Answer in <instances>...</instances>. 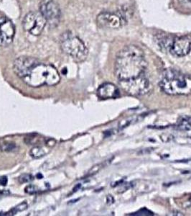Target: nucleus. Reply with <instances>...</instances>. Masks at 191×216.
Returning <instances> with one entry per match:
<instances>
[{"label": "nucleus", "mask_w": 191, "mask_h": 216, "mask_svg": "<svg viewBox=\"0 0 191 216\" xmlns=\"http://www.w3.org/2000/svg\"><path fill=\"white\" fill-rule=\"evenodd\" d=\"M178 128L181 130H189L191 129V117L183 116L180 118Z\"/></svg>", "instance_id": "ddd939ff"}, {"label": "nucleus", "mask_w": 191, "mask_h": 216, "mask_svg": "<svg viewBox=\"0 0 191 216\" xmlns=\"http://www.w3.org/2000/svg\"><path fill=\"white\" fill-rule=\"evenodd\" d=\"M169 51L175 56L183 57L191 51V37L183 35L173 40Z\"/></svg>", "instance_id": "1a4fd4ad"}, {"label": "nucleus", "mask_w": 191, "mask_h": 216, "mask_svg": "<svg viewBox=\"0 0 191 216\" xmlns=\"http://www.w3.org/2000/svg\"><path fill=\"white\" fill-rule=\"evenodd\" d=\"M47 22L40 12H30L23 20V28L31 35H40L43 31Z\"/></svg>", "instance_id": "423d86ee"}, {"label": "nucleus", "mask_w": 191, "mask_h": 216, "mask_svg": "<svg viewBox=\"0 0 191 216\" xmlns=\"http://www.w3.org/2000/svg\"><path fill=\"white\" fill-rule=\"evenodd\" d=\"M13 69L16 74L31 87L54 86L60 80L58 71L54 66L41 63L35 58H18L14 62Z\"/></svg>", "instance_id": "f257e3e1"}, {"label": "nucleus", "mask_w": 191, "mask_h": 216, "mask_svg": "<svg viewBox=\"0 0 191 216\" xmlns=\"http://www.w3.org/2000/svg\"><path fill=\"white\" fill-rule=\"evenodd\" d=\"M40 12L51 26H55L59 23L61 16L60 7L53 0H42L40 4Z\"/></svg>", "instance_id": "0eeeda50"}, {"label": "nucleus", "mask_w": 191, "mask_h": 216, "mask_svg": "<svg viewBox=\"0 0 191 216\" xmlns=\"http://www.w3.org/2000/svg\"><path fill=\"white\" fill-rule=\"evenodd\" d=\"M15 33V26L12 21L0 16V46L5 47L11 44Z\"/></svg>", "instance_id": "6e6552de"}, {"label": "nucleus", "mask_w": 191, "mask_h": 216, "mask_svg": "<svg viewBox=\"0 0 191 216\" xmlns=\"http://www.w3.org/2000/svg\"><path fill=\"white\" fill-rule=\"evenodd\" d=\"M179 1L184 4H191V0H179Z\"/></svg>", "instance_id": "aec40b11"}, {"label": "nucleus", "mask_w": 191, "mask_h": 216, "mask_svg": "<svg viewBox=\"0 0 191 216\" xmlns=\"http://www.w3.org/2000/svg\"><path fill=\"white\" fill-rule=\"evenodd\" d=\"M25 192L27 194H33L38 192V189H37V187L35 186V185L30 184L27 185V186L25 187Z\"/></svg>", "instance_id": "f3484780"}, {"label": "nucleus", "mask_w": 191, "mask_h": 216, "mask_svg": "<svg viewBox=\"0 0 191 216\" xmlns=\"http://www.w3.org/2000/svg\"><path fill=\"white\" fill-rule=\"evenodd\" d=\"M80 187H81V184H78L74 187V190H74V192H76V191H77L78 189L80 188Z\"/></svg>", "instance_id": "412c9836"}, {"label": "nucleus", "mask_w": 191, "mask_h": 216, "mask_svg": "<svg viewBox=\"0 0 191 216\" xmlns=\"http://www.w3.org/2000/svg\"><path fill=\"white\" fill-rule=\"evenodd\" d=\"M160 87L167 94L187 95L191 93V75L167 69L162 74Z\"/></svg>", "instance_id": "7ed1b4c3"}, {"label": "nucleus", "mask_w": 191, "mask_h": 216, "mask_svg": "<svg viewBox=\"0 0 191 216\" xmlns=\"http://www.w3.org/2000/svg\"><path fill=\"white\" fill-rule=\"evenodd\" d=\"M97 95L102 100L114 99L119 96V90L117 86L112 83H104L97 89Z\"/></svg>", "instance_id": "9b49d317"}, {"label": "nucleus", "mask_w": 191, "mask_h": 216, "mask_svg": "<svg viewBox=\"0 0 191 216\" xmlns=\"http://www.w3.org/2000/svg\"><path fill=\"white\" fill-rule=\"evenodd\" d=\"M27 208V202H24L20 203V204L17 205V206H16L15 208H12V210H10V212L12 213L11 215H15L17 212L25 210Z\"/></svg>", "instance_id": "2eb2a0df"}, {"label": "nucleus", "mask_w": 191, "mask_h": 216, "mask_svg": "<svg viewBox=\"0 0 191 216\" xmlns=\"http://www.w3.org/2000/svg\"><path fill=\"white\" fill-rule=\"evenodd\" d=\"M103 164H98V165H96L95 166H94L93 168L91 169L90 172H89V174H96V172H98L101 169V168H103Z\"/></svg>", "instance_id": "a211bd4d"}, {"label": "nucleus", "mask_w": 191, "mask_h": 216, "mask_svg": "<svg viewBox=\"0 0 191 216\" xmlns=\"http://www.w3.org/2000/svg\"><path fill=\"white\" fill-rule=\"evenodd\" d=\"M147 66L143 50L140 47L130 45L117 54L114 73L119 81L128 80L144 74Z\"/></svg>", "instance_id": "f03ea898"}, {"label": "nucleus", "mask_w": 191, "mask_h": 216, "mask_svg": "<svg viewBox=\"0 0 191 216\" xmlns=\"http://www.w3.org/2000/svg\"><path fill=\"white\" fill-rule=\"evenodd\" d=\"M18 148L17 146L12 142H4L0 144V151L4 152H14Z\"/></svg>", "instance_id": "4468645a"}, {"label": "nucleus", "mask_w": 191, "mask_h": 216, "mask_svg": "<svg viewBox=\"0 0 191 216\" xmlns=\"http://www.w3.org/2000/svg\"><path fill=\"white\" fill-rule=\"evenodd\" d=\"M49 151L42 146H35L30 151V155L31 157L34 158H40L43 157L46 154H48Z\"/></svg>", "instance_id": "f8f14e48"}, {"label": "nucleus", "mask_w": 191, "mask_h": 216, "mask_svg": "<svg viewBox=\"0 0 191 216\" xmlns=\"http://www.w3.org/2000/svg\"><path fill=\"white\" fill-rule=\"evenodd\" d=\"M36 176L37 178H38V179H42V178L43 177V176H42L41 174H37Z\"/></svg>", "instance_id": "4be33fe9"}, {"label": "nucleus", "mask_w": 191, "mask_h": 216, "mask_svg": "<svg viewBox=\"0 0 191 216\" xmlns=\"http://www.w3.org/2000/svg\"><path fill=\"white\" fill-rule=\"evenodd\" d=\"M119 85L126 93L132 96L144 94L149 89V82L144 73L136 78L119 81Z\"/></svg>", "instance_id": "39448f33"}, {"label": "nucleus", "mask_w": 191, "mask_h": 216, "mask_svg": "<svg viewBox=\"0 0 191 216\" xmlns=\"http://www.w3.org/2000/svg\"><path fill=\"white\" fill-rule=\"evenodd\" d=\"M97 22L103 28L117 29L123 26L124 18L121 15L111 12H101L97 17Z\"/></svg>", "instance_id": "9d476101"}, {"label": "nucleus", "mask_w": 191, "mask_h": 216, "mask_svg": "<svg viewBox=\"0 0 191 216\" xmlns=\"http://www.w3.org/2000/svg\"><path fill=\"white\" fill-rule=\"evenodd\" d=\"M7 184V176H3L0 177V184L2 185V186H6Z\"/></svg>", "instance_id": "6ab92c4d"}, {"label": "nucleus", "mask_w": 191, "mask_h": 216, "mask_svg": "<svg viewBox=\"0 0 191 216\" xmlns=\"http://www.w3.org/2000/svg\"><path fill=\"white\" fill-rule=\"evenodd\" d=\"M34 176L30 174H22L19 177V182L20 183H28L33 181Z\"/></svg>", "instance_id": "dca6fc26"}, {"label": "nucleus", "mask_w": 191, "mask_h": 216, "mask_svg": "<svg viewBox=\"0 0 191 216\" xmlns=\"http://www.w3.org/2000/svg\"><path fill=\"white\" fill-rule=\"evenodd\" d=\"M190 200H191V198H190Z\"/></svg>", "instance_id": "5701e85b"}, {"label": "nucleus", "mask_w": 191, "mask_h": 216, "mask_svg": "<svg viewBox=\"0 0 191 216\" xmlns=\"http://www.w3.org/2000/svg\"><path fill=\"white\" fill-rule=\"evenodd\" d=\"M60 46L64 53L78 61H83L88 56V51L86 46L77 36L69 33L64 34L60 40Z\"/></svg>", "instance_id": "20e7f679"}]
</instances>
